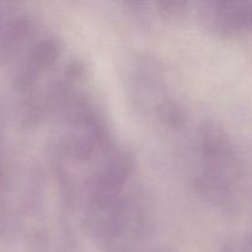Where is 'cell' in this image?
<instances>
[{
    "label": "cell",
    "instance_id": "1",
    "mask_svg": "<svg viewBox=\"0 0 252 252\" xmlns=\"http://www.w3.org/2000/svg\"><path fill=\"white\" fill-rule=\"evenodd\" d=\"M36 33V24L26 10L0 1V65L4 66Z\"/></svg>",
    "mask_w": 252,
    "mask_h": 252
},
{
    "label": "cell",
    "instance_id": "2",
    "mask_svg": "<svg viewBox=\"0 0 252 252\" xmlns=\"http://www.w3.org/2000/svg\"><path fill=\"white\" fill-rule=\"evenodd\" d=\"M202 16L209 29L229 34L252 30V1H212L204 4Z\"/></svg>",
    "mask_w": 252,
    "mask_h": 252
},
{
    "label": "cell",
    "instance_id": "3",
    "mask_svg": "<svg viewBox=\"0 0 252 252\" xmlns=\"http://www.w3.org/2000/svg\"><path fill=\"white\" fill-rule=\"evenodd\" d=\"M7 208V159L0 135V233L5 228Z\"/></svg>",
    "mask_w": 252,
    "mask_h": 252
}]
</instances>
